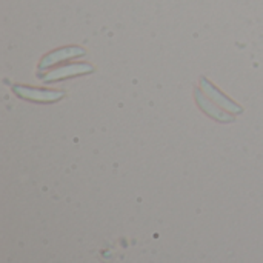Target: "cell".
Wrapping results in <instances>:
<instances>
[{
	"instance_id": "cell-1",
	"label": "cell",
	"mask_w": 263,
	"mask_h": 263,
	"mask_svg": "<svg viewBox=\"0 0 263 263\" xmlns=\"http://www.w3.org/2000/svg\"><path fill=\"white\" fill-rule=\"evenodd\" d=\"M26 91L25 92H20L17 91L22 97H28V99H32V100H39V102H48V100H55L59 97H62L63 94L62 92H46V91H35V89H31V88H25Z\"/></svg>"
}]
</instances>
